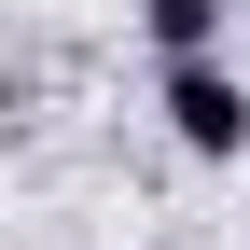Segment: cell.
Returning a JSON list of instances; mask_svg holds the SVG:
<instances>
[{"instance_id":"6da1fadb","label":"cell","mask_w":250,"mask_h":250,"mask_svg":"<svg viewBox=\"0 0 250 250\" xmlns=\"http://www.w3.org/2000/svg\"><path fill=\"white\" fill-rule=\"evenodd\" d=\"M153 111H167V139L195 153V167H236V153H250V70H236V56H167Z\"/></svg>"},{"instance_id":"7a4b0ae2","label":"cell","mask_w":250,"mask_h":250,"mask_svg":"<svg viewBox=\"0 0 250 250\" xmlns=\"http://www.w3.org/2000/svg\"><path fill=\"white\" fill-rule=\"evenodd\" d=\"M153 28V56H236V0H125Z\"/></svg>"}]
</instances>
